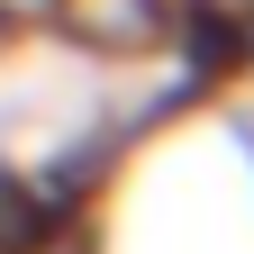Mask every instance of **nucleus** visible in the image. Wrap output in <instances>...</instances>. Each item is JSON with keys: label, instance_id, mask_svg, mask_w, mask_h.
Segmentation results:
<instances>
[{"label": "nucleus", "instance_id": "nucleus-2", "mask_svg": "<svg viewBox=\"0 0 254 254\" xmlns=\"http://www.w3.org/2000/svg\"><path fill=\"white\" fill-rule=\"evenodd\" d=\"M0 37H9V18H0Z\"/></svg>", "mask_w": 254, "mask_h": 254}, {"label": "nucleus", "instance_id": "nucleus-1", "mask_svg": "<svg viewBox=\"0 0 254 254\" xmlns=\"http://www.w3.org/2000/svg\"><path fill=\"white\" fill-rule=\"evenodd\" d=\"M73 18H82L100 46H145V37H164V9H154V0H73Z\"/></svg>", "mask_w": 254, "mask_h": 254}]
</instances>
